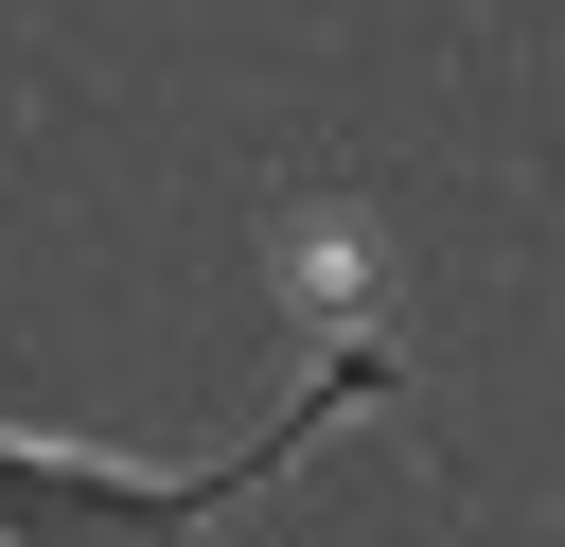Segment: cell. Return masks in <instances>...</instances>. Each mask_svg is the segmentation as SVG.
<instances>
[{"label": "cell", "mask_w": 565, "mask_h": 547, "mask_svg": "<svg viewBox=\"0 0 565 547\" xmlns=\"http://www.w3.org/2000/svg\"><path fill=\"white\" fill-rule=\"evenodd\" d=\"M388 388V353H318V388L282 406V423H247L230 459H194V476H124V459H53V441H0V547H194L230 494H265L335 406H371Z\"/></svg>", "instance_id": "obj_1"}]
</instances>
